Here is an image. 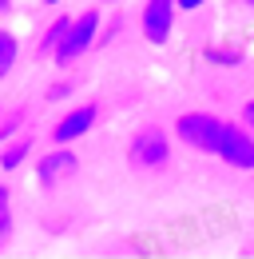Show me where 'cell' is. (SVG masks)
<instances>
[{"label": "cell", "instance_id": "6da1fadb", "mask_svg": "<svg viewBox=\"0 0 254 259\" xmlns=\"http://www.w3.org/2000/svg\"><path fill=\"white\" fill-rule=\"evenodd\" d=\"M175 136L195 148V152H219V140H222V120L219 116H211V112H187V116H179L175 120Z\"/></svg>", "mask_w": 254, "mask_h": 259}, {"label": "cell", "instance_id": "7a4b0ae2", "mask_svg": "<svg viewBox=\"0 0 254 259\" xmlns=\"http://www.w3.org/2000/svg\"><path fill=\"white\" fill-rule=\"evenodd\" d=\"M103 28V20H99V12L88 8V12H80L76 20H72V28L64 32V40L56 44V64H68V60H76V56H84L88 48L95 44V32Z\"/></svg>", "mask_w": 254, "mask_h": 259}, {"label": "cell", "instance_id": "3957f363", "mask_svg": "<svg viewBox=\"0 0 254 259\" xmlns=\"http://www.w3.org/2000/svg\"><path fill=\"white\" fill-rule=\"evenodd\" d=\"M230 167H242V171H254V136L246 128H234V124H222V140H219V152Z\"/></svg>", "mask_w": 254, "mask_h": 259}, {"label": "cell", "instance_id": "277c9868", "mask_svg": "<svg viewBox=\"0 0 254 259\" xmlns=\"http://www.w3.org/2000/svg\"><path fill=\"white\" fill-rule=\"evenodd\" d=\"M175 0H147L143 4V16H139V24H143V36L151 40V44H167L171 32H175Z\"/></svg>", "mask_w": 254, "mask_h": 259}, {"label": "cell", "instance_id": "5b68a950", "mask_svg": "<svg viewBox=\"0 0 254 259\" xmlns=\"http://www.w3.org/2000/svg\"><path fill=\"white\" fill-rule=\"evenodd\" d=\"M167 136L159 128H139L135 132V140H131V160L139 163V167H163L167 163Z\"/></svg>", "mask_w": 254, "mask_h": 259}, {"label": "cell", "instance_id": "8992f818", "mask_svg": "<svg viewBox=\"0 0 254 259\" xmlns=\"http://www.w3.org/2000/svg\"><path fill=\"white\" fill-rule=\"evenodd\" d=\"M76 167H80V160L68 152V144H56V152H48V156L40 160V184H44V188H56L60 180L76 176Z\"/></svg>", "mask_w": 254, "mask_h": 259}, {"label": "cell", "instance_id": "52a82bcc", "mask_svg": "<svg viewBox=\"0 0 254 259\" xmlns=\"http://www.w3.org/2000/svg\"><path fill=\"white\" fill-rule=\"evenodd\" d=\"M88 128H95V104H84V108L68 112L60 124L52 128V140L56 144H76L80 136H88Z\"/></svg>", "mask_w": 254, "mask_h": 259}, {"label": "cell", "instance_id": "ba28073f", "mask_svg": "<svg viewBox=\"0 0 254 259\" xmlns=\"http://www.w3.org/2000/svg\"><path fill=\"white\" fill-rule=\"evenodd\" d=\"M28 152H32V140H16V144H8V148L0 152V167H4V171H16L20 163L28 160Z\"/></svg>", "mask_w": 254, "mask_h": 259}, {"label": "cell", "instance_id": "9c48e42d", "mask_svg": "<svg viewBox=\"0 0 254 259\" xmlns=\"http://www.w3.org/2000/svg\"><path fill=\"white\" fill-rule=\"evenodd\" d=\"M16 56H20V44H16V36L8 32V28H0V76H8V72H12Z\"/></svg>", "mask_w": 254, "mask_h": 259}, {"label": "cell", "instance_id": "30bf717a", "mask_svg": "<svg viewBox=\"0 0 254 259\" xmlns=\"http://www.w3.org/2000/svg\"><path fill=\"white\" fill-rule=\"evenodd\" d=\"M68 28H72V16H56V20L48 24V32L40 36V52H56V44L64 40Z\"/></svg>", "mask_w": 254, "mask_h": 259}, {"label": "cell", "instance_id": "8fae6325", "mask_svg": "<svg viewBox=\"0 0 254 259\" xmlns=\"http://www.w3.org/2000/svg\"><path fill=\"white\" fill-rule=\"evenodd\" d=\"M207 60H211V64H219V68H234L238 64V60H242V48H211V52H207Z\"/></svg>", "mask_w": 254, "mask_h": 259}, {"label": "cell", "instance_id": "7c38bea8", "mask_svg": "<svg viewBox=\"0 0 254 259\" xmlns=\"http://www.w3.org/2000/svg\"><path fill=\"white\" fill-rule=\"evenodd\" d=\"M68 92H72V84H68V80H64V84H52V88H48V100H64Z\"/></svg>", "mask_w": 254, "mask_h": 259}, {"label": "cell", "instance_id": "4fadbf2b", "mask_svg": "<svg viewBox=\"0 0 254 259\" xmlns=\"http://www.w3.org/2000/svg\"><path fill=\"white\" fill-rule=\"evenodd\" d=\"M8 239H12V220H8V215H0V247H4Z\"/></svg>", "mask_w": 254, "mask_h": 259}, {"label": "cell", "instance_id": "5bb4252c", "mask_svg": "<svg viewBox=\"0 0 254 259\" xmlns=\"http://www.w3.org/2000/svg\"><path fill=\"white\" fill-rule=\"evenodd\" d=\"M119 28H123V20H111V24H107V32L99 36V44H107V40H115V32H119Z\"/></svg>", "mask_w": 254, "mask_h": 259}, {"label": "cell", "instance_id": "9a60e30c", "mask_svg": "<svg viewBox=\"0 0 254 259\" xmlns=\"http://www.w3.org/2000/svg\"><path fill=\"white\" fill-rule=\"evenodd\" d=\"M207 0H175V8H183V12H195V8H203Z\"/></svg>", "mask_w": 254, "mask_h": 259}, {"label": "cell", "instance_id": "2e32d148", "mask_svg": "<svg viewBox=\"0 0 254 259\" xmlns=\"http://www.w3.org/2000/svg\"><path fill=\"white\" fill-rule=\"evenodd\" d=\"M0 215H8V188L0 184Z\"/></svg>", "mask_w": 254, "mask_h": 259}, {"label": "cell", "instance_id": "e0dca14e", "mask_svg": "<svg viewBox=\"0 0 254 259\" xmlns=\"http://www.w3.org/2000/svg\"><path fill=\"white\" fill-rule=\"evenodd\" d=\"M242 120H246V124H250V128H254V100H250V104H246V108H242Z\"/></svg>", "mask_w": 254, "mask_h": 259}, {"label": "cell", "instance_id": "ac0fdd59", "mask_svg": "<svg viewBox=\"0 0 254 259\" xmlns=\"http://www.w3.org/2000/svg\"><path fill=\"white\" fill-rule=\"evenodd\" d=\"M8 12H12V0H0V20H4Z\"/></svg>", "mask_w": 254, "mask_h": 259}, {"label": "cell", "instance_id": "d6986e66", "mask_svg": "<svg viewBox=\"0 0 254 259\" xmlns=\"http://www.w3.org/2000/svg\"><path fill=\"white\" fill-rule=\"evenodd\" d=\"M44 4H48V8H56V4H64V0H44Z\"/></svg>", "mask_w": 254, "mask_h": 259}, {"label": "cell", "instance_id": "ffe728a7", "mask_svg": "<svg viewBox=\"0 0 254 259\" xmlns=\"http://www.w3.org/2000/svg\"><path fill=\"white\" fill-rule=\"evenodd\" d=\"M242 4H246V8H254V0H242Z\"/></svg>", "mask_w": 254, "mask_h": 259}, {"label": "cell", "instance_id": "44dd1931", "mask_svg": "<svg viewBox=\"0 0 254 259\" xmlns=\"http://www.w3.org/2000/svg\"><path fill=\"white\" fill-rule=\"evenodd\" d=\"M107 4H115V0H107Z\"/></svg>", "mask_w": 254, "mask_h": 259}]
</instances>
